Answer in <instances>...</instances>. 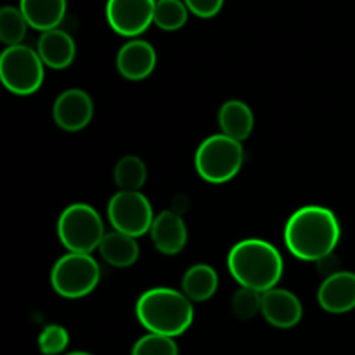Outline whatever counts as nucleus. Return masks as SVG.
<instances>
[{"label":"nucleus","instance_id":"obj_1","mask_svg":"<svg viewBox=\"0 0 355 355\" xmlns=\"http://www.w3.org/2000/svg\"><path fill=\"white\" fill-rule=\"evenodd\" d=\"M342 236L336 215L326 207L307 205L288 218L284 243L291 255L304 262H321L335 252Z\"/></svg>","mask_w":355,"mask_h":355},{"label":"nucleus","instance_id":"obj_2","mask_svg":"<svg viewBox=\"0 0 355 355\" xmlns=\"http://www.w3.org/2000/svg\"><path fill=\"white\" fill-rule=\"evenodd\" d=\"M231 276L241 288L266 291L277 286L284 263L279 250L263 239H243L236 243L227 255Z\"/></svg>","mask_w":355,"mask_h":355},{"label":"nucleus","instance_id":"obj_3","mask_svg":"<svg viewBox=\"0 0 355 355\" xmlns=\"http://www.w3.org/2000/svg\"><path fill=\"white\" fill-rule=\"evenodd\" d=\"M135 315L142 328L155 335H184L194 321L193 302L173 288H151L139 297Z\"/></svg>","mask_w":355,"mask_h":355},{"label":"nucleus","instance_id":"obj_4","mask_svg":"<svg viewBox=\"0 0 355 355\" xmlns=\"http://www.w3.org/2000/svg\"><path fill=\"white\" fill-rule=\"evenodd\" d=\"M245 163L243 142L215 134L205 139L194 155L198 175L210 184H224L234 179Z\"/></svg>","mask_w":355,"mask_h":355},{"label":"nucleus","instance_id":"obj_5","mask_svg":"<svg viewBox=\"0 0 355 355\" xmlns=\"http://www.w3.org/2000/svg\"><path fill=\"white\" fill-rule=\"evenodd\" d=\"M58 236L68 252L92 255L94 250H99L106 232L96 208L87 203H73L59 215Z\"/></svg>","mask_w":355,"mask_h":355},{"label":"nucleus","instance_id":"obj_6","mask_svg":"<svg viewBox=\"0 0 355 355\" xmlns=\"http://www.w3.org/2000/svg\"><path fill=\"white\" fill-rule=\"evenodd\" d=\"M45 64L37 49L28 45L7 47L0 55V80L14 96H31L44 83Z\"/></svg>","mask_w":355,"mask_h":355},{"label":"nucleus","instance_id":"obj_7","mask_svg":"<svg viewBox=\"0 0 355 355\" xmlns=\"http://www.w3.org/2000/svg\"><path fill=\"white\" fill-rule=\"evenodd\" d=\"M101 279V267L89 253H71L61 257L51 270L52 290L62 298H82L92 293Z\"/></svg>","mask_w":355,"mask_h":355},{"label":"nucleus","instance_id":"obj_8","mask_svg":"<svg viewBox=\"0 0 355 355\" xmlns=\"http://www.w3.org/2000/svg\"><path fill=\"white\" fill-rule=\"evenodd\" d=\"M107 220L113 225V231L141 238L151 231L155 214L141 191H118L107 203Z\"/></svg>","mask_w":355,"mask_h":355},{"label":"nucleus","instance_id":"obj_9","mask_svg":"<svg viewBox=\"0 0 355 355\" xmlns=\"http://www.w3.org/2000/svg\"><path fill=\"white\" fill-rule=\"evenodd\" d=\"M156 0H107L106 19L114 33L137 38L155 23Z\"/></svg>","mask_w":355,"mask_h":355},{"label":"nucleus","instance_id":"obj_10","mask_svg":"<svg viewBox=\"0 0 355 355\" xmlns=\"http://www.w3.org/2000/svg\"><path fill=\"white\" fill-rule=\"evenodd\" d=\"M94 116V103L82 89H68L58 96L52 106L55 125L66 132H78L90 123Z\"/></svg>","mask_w":355,"mask_h":355},{"label":"nucleus","instance_id":"obj_11","mask_svg":"<svg viewBox=\"0 0 355 355\" xmlns=\"http://www.w3.org/2000/svg\"><path fill=\"white\" fill-rule=\"evenodd\" d=\"M116 68L123 78L141 82L156 68V51L149 42L132 38L125 42L116 55Z\"/></svg>","mask_w":355,"mask_h":355},{"label":"nucleus","instance_id":"obj_12","mask_svg":"<svg viewBox=\"0 0 355 355\" xmlns=\"http://www.w3.org/2000/svg\"><path fill=\"white\" fill-rule=\"evenodd\" d=\"M262 315L274 328L290 329L302 321L304 309L297 295L276 286L262 293Z\"/></svg>","mask_w":355,"mask_h":355},{"label":"nucleus","instance_id":"obj_13","mask_svg":"<svg viewBox=\"0 0 355 355\" xmlns=\"http://www.w3.org/2000/svg\"><path fill=\"white\" fill-rule=\"evenodd\" d=\"M318 302L329 314H345L355 309V274L340 270L322 281Z\"/></svg>","mask_w":355,"mask_h":355},{"label":"nucleus","instance_id":"obj_14","mask_svg":"<svg viewBox=\"0 0 355 355\" xmlns=\"http://www.w3.org/2000/svg\"><path fill=\"white\" fill-rule=\"evenodd\" d=\"M149 236H151L153 245L156 246L159 253H163V255H177V253L186 248V222L175 211H162L155 217Z\"/></svg>","mask_w":355,"mask_h":355},{"label":"nucleus","instance_id":"obj_15","mask_svg":"<svg viewBox=\"0 0 355 355\" xmlns=\"http://www.w3.org/2000/svg\"><path fill=\"white\" fill-rule=\"evenodd\" d=\"M37 52L47 68L64 69L75 61L76 44L68 31L55 28L40 35L37 42Z\"/></svg>","mask_w":355,"mask_h":355},{"label":"nucleus","instance_id":"obj_16","mask_svg":"<svg viewBox=\"0 0 355 355\" xmlns=\"http://www.w3.org/2000/svg\"><path fill=\"white\" fill-rule=\"evenodd\" d=\"M218 127L222 134L243 142L252 135L255 127V116L252 107L238 99H231L222 104L218 111Z\"/></svg>","mask_w":355,"mask_h":355},{"label":"nucleus","instance_id":"obj_17","mask_svg":"<svg viewBox=\"0 0 355 355\" xmlns=\"http://www.w3.org/2000/svg\"><path fill=\"white\" fill-rule=\"evenodd\" d=\"M66 0H19V9L33 30L49 31L59 28L66 16Z\"/></svg>","mask_w":355,"mask_h":355},{"label":"nucleus","instance_id":"obj_18","mask_svg":"<svg viewBox=\"0 0 355 355\" xmlns=\"http://www.w3.org/2000/svg\"><path fill=\"white\" fill-rule=\"evenodd\" d=\"M99 253L106 263L123 269V267H130L137 262L141 250H139L137 238H132L123 232L111 231L104 236L99 246Z\"/></svg>","mask_w":355,"mask_h":355},{"label":"nucleus","instance_id":"obj_19","mask_svg":"<svg viewBox=\"0 0 355 355\" xmlns=\"http://www.w3.org/2000/svg\"><path fill=\"white\" fill-rule=\"evenodd\" d=\"M218 288L217 270L207 263H196L186 270L182 277V293L191 302H207L215 295Z\"/></svg>","mask_w":355,"mask_h":355},{"label":"nucleus","instance_id":"obj_20","mask_svg":"<svg viewBox=\"0 0 355 355\" xmlns=\"http://www.w3.org/2000/svg\"><path fill=\"white\" fill-rule=\"evenodd\" d=\"M114 182L120 191H141L148 179V170L139 156H123L114 166Z\"/></svg>","mask_w":355,"mask_h":355},{"label":"nucleus","instance_id":"obj_21","mask_svg":"<svg viewBox=\"0 0 355 355\" xmlns=\"http://www.w3.org/2000/svg\"><path fill=\"white\" fill-rule=\"evenodd\" d=\"M28 26L30 24H28L26 17L23 16L19 7L6 6L0 9V40L7 47L23 44Z\"/></svg>","mask_w":355,"mask_h":355},{"label":"nucleus","instance_id":"obj_22","mask_svg":"<svg viewBox=\"0 0 355 355\" xmlns=\"http://www.w3.org/2000/svg\"><path fill=\"white\" fill-rule=\"evenodd\" d=\"M189 9L184 0H156L155 24L159 30L175 31L187 23Z\"/></svg>","mask_w":355,"mask_h":355},{"label":"nucleus","instance_id":"obj_23","mask_svg":"<svg viewBox=\"0 0 355 355\" xmlns=\"http://www.w3.org/2000/svg\"><path fill=\"white\" fill-rule=\"evenodd\" d=\"M132 355H179V347L170 336L148 333L135 342Z\"/></svg>","mask_w":355,"mask_h":355},{"label":"nucleus","instance_id":"obj_24","mask_svg":"<svg viewBox=\"0 0 355 355\" xmlns=\"http://www.w3.org/2000/svg\"><path fill=\"white\" fill-rule=\"evenodd\" d=\"M232 314L238 319H252L259 312H262V293L250 288H239L231 300Z\"/></svg>","mask_w":355,"mask_h":355},{"label":"nucleus","instance_id":"obj_25","mask_svg":"<svg viewBox=\"0 0 355 355\" xmlns=\"http://www.w3.org/2000/svg\"><path fill=\"white\" fill-rule=\"evenodd\" d=\"M69 345V333L59 324L45 326L38 336V350L44 355H59Z\"/></svg>","mask_w":355,"mask_h":355},{"label":"nucleus","instance_id":"obj_26","mask_svg":"<svg viewBox=\"0 0 355 355\" xmlns=\"http://www.w3.org/2000/svg\"><path fill=\"white\" fill-rule=\"evenodd\" d=\"M184 2L194 16L201 17V19H210L220 12L225 0H184Z\"/></svg>","mask_w":355,"mask_h":355},{"label":"nucleus","instance_id":"obj_27","mask_svg":"<svg viewBox=\"0 0 355 355\" xmlns=\"http://www.w3.org/2000/svg\"><path fill=\"white\" fill-rule=\"evenodd\" d=\"M66 355H92V354L82 352V350H76V352H69V354H66Z\"/></svg>","mask_w":355,"mask_h":355}]
</instances>
